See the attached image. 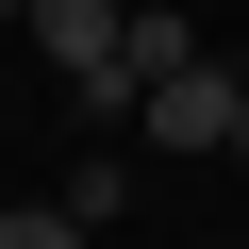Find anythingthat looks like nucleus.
I'll use <instances>...</instances> for the list:
<instances>
[{
  "label": "nucleus",
  "mask_w": 249,
  "mask_h": 249,
  "mask_svg": "<svg viewBox=\"0 0 249 249\" xmlns=\"http://www.w3.org/2000/svg\"><path fill=\"white\" fill-rule=\"evenodd\" d=\"M232 150H249V67H232Z\"/></svg>",
  "instance_id": "nucleus-5"
},
{
  "label": "nucleus",
  "mask_w": 249,
  "mask_h": 249,
  "mask_svg": "<svg viewBox=\"0 0 249 249\" xmlns=\"http://www.w3.org/2000/svg\"><path fill=\"white\" fill-rule=\"evenodd\" d=\"M34 50L83 83V67H116V0H34Z\"/></svg>",
  "instance_id": "nucleus-2"
},
{
  "label": "nucleus",
  "mask_w": 249,
  "mask_h": 249,
  "mask_svg": "<svg viewBox=\"0 0 249 249\" xmlns=\"http://www.w3.org/2000/svg\"><path fill=\"white\" fill-rule=\"evenodd\" d=\"M0 17H34V0H0Z\"/></svg>",
  "instance_id": "nucleus-6"
},
{
  "label": "nucleus",
  "mask_w": 249,
  "mask_h": 249,
  "mask_svg": "<svg viewBox=\"0 0 249 249\" xmlns=\"http://www.w3.org/2000/svg\"><path fill=\"white\" fill-rule=\"evenodd\" d=\"M0 249H100V232H83L67 199H0Z\"/></svg>",
  "instance_id": "nucleus-4"
},
{
  "label": "nucleus",
  "mask_w": 249,
  "mask_h": 249,
  "mask_svg": "<svg viewBox=\"0 0 249 249\" xmlns=\"http://www.w3.org/2000/svg\"><path fill=\"white\" fill-rule=\"evenodd\" d=\"M133 133H150V150H232V67L183 50L166 83H133Z\"/></svg>",
  "instance_id": "nucleus-1"
},
{
  "label": "nucleus",
  "mask_w": 249,
  "mask_h": 249,
  "mask_svg": "<svg viewBox=\"0 0 249 249\" xmlns=\"http://www.w3.org/2000/svg\"><path fill=\"white\" fill-rule=\"evenodd\" d=\"M183 50H199V17H116V83H166Z\"/></svg>",
  "instance_id": "nucleus-3"
}]
</instances>
